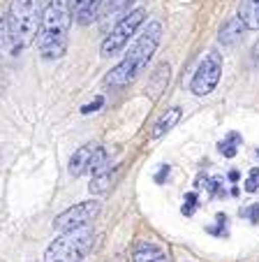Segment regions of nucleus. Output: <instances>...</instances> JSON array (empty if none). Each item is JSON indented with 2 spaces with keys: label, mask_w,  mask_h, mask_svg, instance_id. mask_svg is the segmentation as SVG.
Returning a JSON list of instances; mask_svg holds the SVG:
<instances>
[{
  "label": "nucleus",
  "mask_w": 259,
  "mask_h": 262,
  "mask_svg": "<svg viewBox=\"0 0 259 262\" xmlns=\"http://www.w3.org/2000/svg\"><path fill=\"white\" fill-rule=\"evenodd\" d=\"M69 26H72V10L67 0H46L35 37L39 56L44 60H58L67 54Z\"/></svg>",
  "instance_id": "nucleus-1"
},
{
  "label": "nucleus",
  "mask_w": 259,
  "mask_h": 262,
  "mask_svg": "<svg viewBox=\"0 0 259 262\" xmlns=\"http://www.w3.org/2000/svg\"><path fill=\"white\" fill-rule=\"evenodd\" d=\"M160 40H162V26L157 21H151L144 28V33L134 40V45L127 49V54L123 56L121 63L113 70H109V74L104 77V84L111 86V89H123V86L132 84L139 74L148 68Z\"/></svg>",
  "instance_id": "nucleus-2"
},
{
  "label": "nucleus",
  "mask_w": 259,
  "mask_h": 262,
  "mask_svg": "<svg viewBox=\"0 0 259 262\" xmlns=\"http://www.w3.org/2000/svg\"><path fill=\"white\" fill-rule=\"evenodd\" d=\"M39 19H42V0H12L7 12V26L12 35V47L23 51L37 37Z\"/></svg>",
  "instance_id": "nucleus-3"
},
{
  "label": "nucleus",
  "mask_w": 259,
  "mask_h": 262,
  "mask_svg": "<svg viewBox=\"0 0 259 262\" xmlns=\"http://www.w3.org/2000/svg\"><path fill=\"white\" fill-rule=\"evenodd\" d=\"M93 244L95 232L90 225L65 230L49 244L44 262H83V257H88V253L93 251Z\"/></svg>",
  "instance_id": "nucleus-4"
},
{
  "label": "nucleus",
  "mask_w": 259,
  "mask_h": 262,
  "mask_svg": "<svg viewBox=\"0 0 259 262\" xmlns=\"http://www.w3.org/2000/svg\"><path fill=\"white\" fill-rule=\"evenodd\" d=\"M144 19H146V10H144V7H137V10H132L130 14L123 16V19L113 26L111 33L104 37L102 47H100L102 58H111V56L121 54V51L127 47V42L137 35V30H139V26L144 24Z\"/></svg>",
  "instance_id": "nucleus-5"
},
{
  "label": "nucleus",
  "mask_w": 259,
  "mask_h": 262,
  "mask_svg": "<svg viewBox=\"0 0 259 262\" xmlns=\"http://www.w3.org/2000/svg\"><path fill=\"white\" fill-rule=\"evenodd\" d=\"M222 77V56L215 54V51H208L204 56V60L199 63L195 77L190 81V91L197 95V98H204V95L213 93L218 81Z\"/></svg>",
  "instance_id": "nucleus-6"
},
{
  "label": "nucleus",
  "mask_w": 259,
  "mask_h": 262,
  "mask_svg": "<svg viewBox=\"0 0 259 262\" xmlns=\"http://www.w3.org/2000/svg\"><path fill=\"white\" fill-rule=\"evenodd\" d=\"M100 213V202L98 200H86V202H79L74 207L65 209L63 213H58L54 221V228L58 232H65V230H74V228H86L98 218Z\"/></svg>",
  "instance_id": "nucleus-7"
},
{
  "label": "nucleus",
  "mask_w": 259,
  "mask_h": 262,
  "mask_svg": "<svg viewBox=\"0 0 259 262\" xmlns=\"http://www.w3.org/2000/svg\"><path fill=\"white\" fill-rule=\"evenodd\" d=\"M69 10H72V19L79 26H88L100 16L104 0H67Z\"/></svg>",
  "instance_id": "nucleus-8"
},
{
  "label": "nucleus",
  "mask_w": 259,
  "mask_h": 262,
  "mask_svg": "<svg viewBox=\"0 0 259 262\" xmlns=\"http://www.w3.org/2000/svg\"><path fill=\"white\" fill-rule=\"evenodd\" d=\"M243 30H245V26H243V21L239 19V14L229 16V19L222 24L220 33H218V40H220V45L231 47V45H236V42L241 40V33H243Z\"/></svg>",
  "instance_id": "nucleus-9"
},
{
  "label": "nucleus",
  "mask_w": 259,
  "mask_h": 262,
  "mask_svg": "<svg viewBox=\"0 0 259 262\" xmlns=\"http://www.w3.org/2000/svg\"><path fill=\"white\" fill-rule=\"evenodd\" d=\"M178 121H181V109H178V107L167 109L164 114H162L160 119L155 121V125H153V130H151V139H160V137H164V135L169 133L171 128H176Z\"/></svg>",
  "instance_id": "nucleus-10"
},
{
  "label": "nucleus",
  "mask_w": 259,
  "mask_h": 262,
  "mask_svg": "<svg viewBox=\"0 0 259 262\" xmlns=\"http://www.w3.org/2000/svg\"><path fill=\"white\" fill-rule=\"evenodd\" d=\"M239 19L243 21L245 30H259V0H241Z\"/></svg>",
  "instance_id": "nucleus-11"
},
{
  "label": "nucleus",
  "mask_w": 259,
  "mask_h": 262,
  "mask_svg": "<svg viewBox=\"0 0 259 262\" xmlns=\"http://www.w3.org/2000/svg\"><path fill=\"white\" fill-rule=\"evenodd\" d=\"M90 156H93V146H79L72 154V158H69V167H67L69 174L72 177H81V174L88 172Z\"/></svg>",
  "instance_id": "nucleus-12"
},
{
  "label": "nucleus",
  "mask_w": 259,
  "mask_h": 262,
  "mask_svg": "<svg viewBox=\"0 0 259 262\" xmlns=\"http://www.w3.org/2000/svg\"><path fill=\"white\" fill-rule=\"evenodd\" d=\"M132 260L134 262H169L167 260V253L160 246H153V244H142L132 253Z\"/></svg>",
  "instance_id": "nucleus-13"
},
{
  "label": "nucleus",
  "mask_w": 259,
  "mask_h": 262,
  "mask_svg": "<svg viewBox=\"0 0 259 262\" xmlns=\"http://www.w3.org/2000/svg\"><path fill=\"white\" fill-rule=\"evenodd\" d=\"M111 183H113V174H111V169H109V167H104L102 172L93 174V181H90L88 190H90V193H93V195L107 193V190L111 188Z\"/></svg>",
  "instance_id": "nucleus-14"
},
{
  "label": "nucleus",
  "mask_w": 259,
  "mask_h": 262,
  "mask_svg": "<svg viewBox=\"0 0 259 262\" xmlns=\"http://www.w3.org/2000/svg\"><path fill=\"white\" fill-rule=\"evenodd\" d=\"M239 146H241V135L239 133H229L220 144H218V148H220V154L225 156V158H234L236 151H239Z\"/></svg>",
  "instance_id": "nucleus-15"
},
{
  "label": "nucleus",
  "mask_w": 259,
  "mask_h": 262,
  "mask_svg": "<svg viewBox=\"0 0 259 262\" xmlns=\"http://www.w3.org/2000/svg\"><path fill=\"white\" fill-rule=\"evenodd\" d=\"M107 165V148L104 146H93V156H90V165H88V172L90 174H98L102 172Z\"/></svg>",
  "instance_id": "nucleus-16"
},
{
  "label": "nucleus",
  "mask_w": 259,
  "mask_h": 262,
  "mask_svg": "<svg viewBox=\"0 0 259 262\" xmlns=\"http://www.w3.org/2000/svg\"><path fill=\"white\" fill-rule=\"evenodd\" d=\"M0 51L14 54V47H12V35H10V26H7V16L5 14H0Z\"/></svg>",
  "instance_id": "nucleus-17"
},
{
  "label": "nucleus",
  "mask_w": 259,
  "mask_h": 262,
  "mask_svg": "<svg viewBox=\"0 0 259 262\" xmlns=\"http://www.w3.org/2000/svg\"><path fill=\"white\" fill-rule=\"evenodd\" d=\"M130 3H132V0H104V5H102V10H100V14H102V16H116L118 12L127 10V7H130Z\"/></svg>",
  "instance_id": "nucleus-18"
},
{
  "label": "nucleus",
  "mask_w": 259,
  "mask_h": 262,
  "mask_svg": "<svg viewBox=\"0 0 259 262\" xmlns=\"http://www.w3.org/2000/svg\"><path fill=\"white\" fill-rule=\"evenodd\" d=\"M245 190H248V193L259 190V167L250 169V177H248V181H245Z\"/></svg>",
  "instance_id": "nucleus-19"
},
{
  "label": "nucleus",
  "mask_w": 259,
  "mask_h": 262,
  "mask_svg": "<svg viewBox=\"0 0 259 262\" xmlns=\"http://www.w3.org/2000/svg\"><path fill=\"white\" fill-rule=\"evenodd\" d=\"M197 193H187L185 195V204H183V213H185V216H192V213H195V209H197Z\"/></svg>",
  "instance_id": "nucleus-20"
},
{
  "label": "nucleus",
  "mask_w": 259,
  "mask_h": 262,
  "mask_svg": "<svg viewBox=\"0 0 259 262\" xmlns=\"http://www.w3.org/2000/svg\"><path fill=\"white\" fill-rule=\"evenodd\" d=\"M102 104H104V98H102V95H98L93 102L83 104V107H81V114H93V112H98V109L102 107Z\"/></svg>",
  "instance_id": "nucleus-21"
},
{
  "label": "nucleus",
  "mask_w": 259,
  "mask_h": 262,
  "mask_svg": "<svg viewBox=\"0 0 259 262\" xmlns=\"http://www.w3.org/2000/svg\"><path fill=\"white\" fill-rule=\"evenodd\" d=\"M215 221H218V225H215V228H208V232L210 234H227V230H225L227 216H225V213H218V218H215Z\"/></svg>",
  "instance_id": "nucleus-22"
},
{
  "label": "nucleus",
  "mask_w": 259,
  "mask_h": 262,
  "mask_svg": "<svg viewBox=\"0 0 259 262\" xmlns=\"http://www.w3.org/2000/svg\"><path fill=\"white\" fill-rule=\"evenodd\" d=\"M243 216H248L252 223H257L259 221V204H252V207H248L243 211Z\"/></svg>",
  "instance_id": "nucleus-23"
},
{
  "label": "nucleus",
  "mask_w": 259,
  "mask_h": 262,
  "mask_svg": "<svg viewBox=\"0 0 259 262\" xmlns=\"http://www.w3.org/2000/svg\"><path fill=\"white\" fill-rule=\"evenodd\" d=\"M169 172H171V167H169V165H162V167H160V172L155 174V183H162V181H164V179L169 177Z\"/></svg>",
  "instance_id": "nucleus-24"
},
{
  "label": "nucleus",
  "mask_w": 259,
  "mask_h": 262,
  "mask_svg": "<svg viewBox=\"0 0 259 262\" xmlns=\"http://www.w3.org/2000/svg\"><path fill=\"white\" fill-rule=\"evenodd\" d=\"M229 179H231V181H239V172H236V169H231V172H229Z\"/></svg>",
  "instance_id": "nucleus-25"
}]
</instances>
